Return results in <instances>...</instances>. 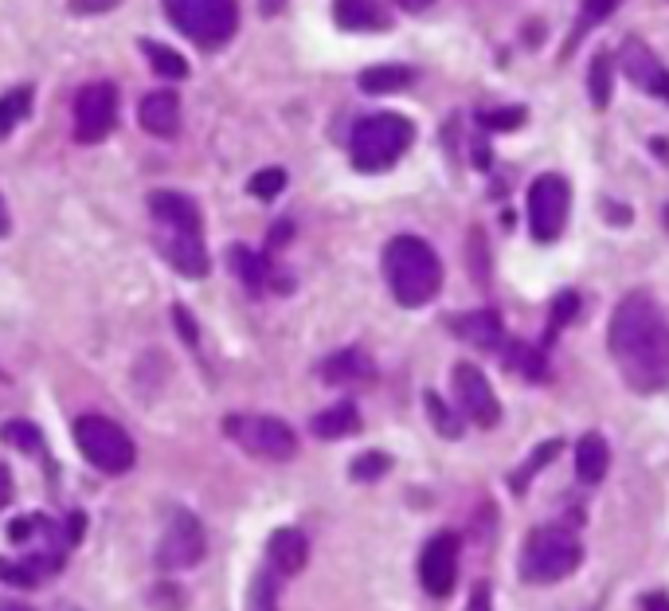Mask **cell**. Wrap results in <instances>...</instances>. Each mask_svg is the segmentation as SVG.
<instances>
[{
  "mask_svg": "<svg viewBox=\"0 0 669 611\" xmlns=\"http://www.w3.org/2000/svg\"><path fill=\"white\" fill-rule=\"evenodd\" d=\"M357 427H360L357 404H333V408L317 412L310 420V431L317 439H345V435H353Z\"/></svg>",
  "mask_w": 669,
  "mask_h": 611,
  "instance_id": "44dd1931",
  "label": "cell"
},
{
  "mask_svg": "<svg viewBox=\"0 0 669 611\" xmlns=\"http://www.w3.org/2000/svg\"><path fill=\"white\" fill-rule=\"evenodd\" d=\"M141 51H145V59L153 63L157 75H165V79H184V75H188V59H184L180 51H173V47L141 40Z\"/></svg>",
  "mask_w": 669,
  "mask_h": 611,
  "instance_id": "4316f807",
  "label": "cell"
},
{
  "mask_svg": "<svg viewBox=\"0 0 669 611\" xmlns=\"http://www.w3.org/2000/svg\"><path fill=\"white\" fill-rule=\"evenodd\" d=\"M44 525V517H16L12 525H8V537L16 541V545H24V541H32L36 537V529Z\"/></svg>",
  "mask_w": 669,
  "mask_h": 611,
  "instance_id": "f35d334b",
  "label": "cell"
},
{
  "mask_svg": "<svg viewBox=\"0 0 669 611\" xmlns=\"http://www.w3.org/2000/svg\"><path fill=\"white\" fill-rule=\"evenodd\" d=\"M12 494H16V482H12V470H8V467H4V463H0V510H4L8 502H12Z\"/></svg>",
  "mask_w": 669,
  "mask_h": 611,
  "instance_id": "7bdbcfd3",
  "label": "cell"
},
{
  "mask_svg": "<svg viewBox=\"0 0 669 611\" xmlns=\"http://www.w3.org/2000/svg\"><path fill=\"white\" fill-rule=\"evenodd\" d=\"M204 553H208L204 525L188 510H173L169 525H165V537H161V549H157L161 568H192V564L204 561Z\"/></svg>",
  "mask_w": 669,
  "mask_h": 611,
  "instance_id": "9c48e42d",
  "label": "cell"
},
{
  "mask_svg": "<svg viewBox=\"0 0 669 611\" xmlns=\"http://www.w3.org/2000/svg\"><path fill=\"white\" fill-rule=\"evenodd\" d=\"M223 431L255 459H267V463H286L294 459L298 451V435L294 427L274 416H227L223 420Z\"/></svg>",
  "mask_w": 669,
  "mask_h": 611,
  "instance_id": "52a82bcc",
  "label": "cell"
},
{
  "mask_svg": "<svg viewBox=\"0 0 669 611\" xmlns=\"http://www.w3.org/2000/svg\"><path fill=\"white\" fill-rule=\"evenodd\" d=\"M587 91H591V106L595 110H607L611 94H615V63L607 51H599L591 59V71H587Z\"/></svg>",
  "mask_w": 669,
  "mask_h": 611,
  "instance_id": "cb8c5ba5",
  "label": "cell"
},
{
  "mask_svg": "<svg viewBox=\"0 0 669 611\" xmlns=\"http://www.w3.org/2000/svg\"><path fill=\"white\" fill-rule=\"evenodd\" d=\"M32 110V91L28 87H16V91L0 94V138L12 134Z\"/></svg>",
  "mask_w": 669,
  "mask_h": 611,
  "instance_id": "f1b7e54d",
  "label": "cell"
},
{
  "mask_svg": "<svg viewBox=\"0 0 669 611\" xmlns=\"http://www.w3.org/2000/svg\"><path fill=\"white\" fill-rule=\"evenodd\" d=\"M403 87H411V67H403V63H380V67L360 71L364 94H396Z\"/></svg>",
  "mask_w": 669,
  "mask_h": 611,
  "instance_id": "603a6c76",
  "label": "cell"
},
{
  "mask_svg": "<svg viewBox=\"0 0 669 611\" xmlns=\"http://www.w3.org/2000/svg\"><path fill=\"white\" fill-rule=\"evenodd\" d=\"M247 611H278L274 608V580H270V572L255 576L251 596H247Z\"/></svg>",
  "mask_w": 669,
  "mask_h": 611,
  "instance_id": "8d00e7d4",
  "label": "cell"
},
{
  "mask_svg": "<svg viewBox=\"0 0 669 611\" xmlns=\"http://www.w3.org/2000/svg\"><path fill=\"white\" fill-rule=\"evenodd\" d=\"M0 580L12 584V588H36L40 572H36L32 561H8V557H0Z\"/></svg>",
  "mask_w": 669,
  "mask_h": 611,
  "instance_id": "1f68e13d",
  "label": "cell"
},
{
  "mask_svg": "<svg viewBox=\"0 0 669 611\" xmlns=\"http://www.w3.org/2000/svg\"><path fill=\"white\" fill-rule=\"evenodd\" d=\"M423 404H427V416H431L435 431H439L443 439H462L466 423H462V416H458L454 408H446V400L439 392H423Z\"/></svg>",
  "mask_w": 669,
  "mask_h": 611,
  "instance_id": "83f0119b",
  "label": "cell"
},
{
  "mask_svg": "<svg viewBox=\"0 0 669 611\" xmlns=\"http://www.w3.org/2000/svg\"><path fill=\"white\" fill-rule=\"evenodd\" d=\"M75 443H79L83 459H87L90 467L102 470V474H126L137 459L134 439L114 420H106V416H83V420H75Z\"/></svg>",
  "mask_w": 669,
  "mask_h": 611,
  "instance_id": "8992f818",
  "label": "cell"
},
{
  "mask_svg": "<svg viewBox=\"0 0 669 611\" xmlns=\"http://www.w3.org/2000/svg\"><path fill=\"white\" fill-rule=\"evenodd\" d=\"M525 122V106H505V110H482L478 114V126L482 130H517Z\"/></svg>",
  "mask_w": 669,
  "mask_h": 611,
  "instance_id": "836d02e7",
  "label": "cell"
},
{
  "mask_svg": "<svg viewBox=\"0 0 669 611\" xmlns=\"http://www.w3.org/2000/svg\"><path fill=\"white\" fill-rule=\"evenodd\" d=\"M611 467V451H607V439L603 435H583L576 443V470H580L583 482H603V474Z\"/></svg>",
  "mask_w": 669,
  "mask_h": 611,
  "instance_id": "7402d4cb",
  "label": "cell"
},
{
  "mask_svg": "<svg viewBox=\"0 0 669 611\" xmlns=\"http://www.w3.org/2000/svg\"><path fill=\"white\" fill-rule=\"evenodd\" d=\"M137 118H141V130L153 134V138H173L180 130V98L173 91H153L141 98L137 106Z\"/></svg>",
  "mask_w": 669,
  "mask_h": 611,
  "instance_id": "9a60e30c",
  "label": "cell"
},
{
  "mask_svg": "<svg viewBox=\"0 0 669 611\" xmlns=\"http://www.w3.org/2000/svg\"><path fill=\"white\" fill-rule=\"evenodd\" d=\"M556 451H560V439H548V443H540V447L533 451V459L521 467V474H517V478H509V486H513V490H525V482H529V478L536 474V467H540V463H548Z\"/></svg>",
  "mask_w": 669,
  "mask_h": 611,
  "instance_id": "d590c367",
  "label": "cell"
},
{
  "mask_svg": "<svg viewBox=\"0 0 669 611\" xmlns=\"http://www.w3.org/2000/svg\"><path fill=\"white\" fill-rule=\"evenodd\" d=\"M333 20L345 32H380L388 28V16L376 0H333Z\"/></svg>",
  "mask_w": 669,
  "mask_h": 611,
  "instance_id": "ffe728a7",
  "label": "cell"
},
{
  "mask_svg": "<svg viewBox=\"0 0 669 611\" xmlns=\"http://www.w3.org/2000/svg\"><path fill=\"white\" fill-rule=\"evenodd\" d=\"M505 369L509 373H525L529 380H544L548 376V365H544V353L525 345V341H509L505 345Z\"/></svg>",
  "mask_w": 669,
  "mask_h": 611,
  "instance_id": "d4e9b609",
  "label": "cell"
},
{
  "mask_svg": "<svg viewBox=\"0 0 669 611\" xmlns=\"http://www.w3.org/2000/svg\"><path fill=\"white\" fill-rule=\"evenodd\" d=\"M646 611H669L666 596H646Z\"/></svg>",
  "mask_w": 669,
  "mask_h": 611,
  "instance_id": "7dc6e473",
  "label": "cell"
},
{
  "mask_svg": "<svg viewBox=\"0 0 669 611\" xmlns=\"http://www.w3.org/2000/svg\"><path fill=\"white\" fill-rule=\"evenodd\" d=\"M583 561L580 537L564 525H536L521 549V576L529 584H556L572 576Z\"/></svg>",
  "mask_w": 669,
  "mask_h": 611,
  "instance_id": "3957f363",
  "label": "cell"
},
{
  "mask_svg": "<svg viewBox=\"0 0 669 611\" xmlns=\"http://www.w3.org/2000/svg\"><path fill=\"white\" fill-rule=\"evenodd\" d=\"M4 439H8L12 447L28 451V455H44V431H40L36 423H28V420L4 423Z\"/></svg>",
  "mask_w": 669,
  "mask_h": 611,
  "instance_id": "f546056e",
  "label": "cell"
},
{
  "mask_svg": "<svg viewBox=\"0 0 669 611\" xmlns=\"http://www.w3.org/2000/svg\"><path fill=\"white\" fill-rule=\"evenodd\" d=\"M227 263H231V271L247 282L251 290H263V282H267V263H263V255H255L251 247L235 243V247H227Z\"/></svg>",
  "mask_w": 669,
  "mask_h": 611,
  "instance_id": "484cf974",
  "label": "cell"
},
{
  "mask_svg": "<svg viewBox=\"0 0 669 611\" xmlns=\"http://www.w3.org/2000/svg\"><path fill=\"white\" fill-rule=\"evenodd\" d=\"M122 0H71V12L75 16H102V12H110V8H118Z\"/></svg>",
  "mask_w": 669,
  "mask_h": 611,
  "instance_id": "ab89813d",
  "label": "cell"
},
{
  "mask_svg": "<svg viewBox=\"0 0 669 611\" xmlns=\"http://www.w3.org/2000/svg\"><path fill=\"white\" fill-rule=\"evenodd\" d=\"M603 216H607V220H615V224H630V212L619 208V204H611V200L603 204Z\"/></svg>",
  "mask_w": 669,
  "mask_h": 611,
  "instance_id": "ee69618b",
  "label": "cell"
},
{
  "mask_svg": "<svg viewBox=\"0 0 669 611\" xmlns=\"http://www.w3.org/2000/svg\"><path fill=\"white\" fill-rule=\"evenodd\" d=\"M619 63H623V75L638 87V91L654 94V98H666L669 102V71L658 63V55L642 44L638 36H630V40L623 44Z\"/></svg>",
  "mask_w": 669,
  "mask_h": 611,
  "instance_id": "4fadbf2b",
  "label": "cell"
},
{
  "mask_svg": "<svg viewBox=\"0 0 669 611\" xmlns=\"http://www.w3.org/2000/svg\"><path fill=\"white\" fill-rule=\"evenodd\" d=\"M396 4H400L403 12H427L435 0H396Z\"/></svg>",
  "mask_w": 669,
  "mask_h": 611,
  "instance_id": "f6af8a7d",
  "label": "cell"
},
{
  "mask_svg": "<svg viewBox=\"0 0 669 611\" xmlns=\"http://www.w3.org/2000/svg\"><path fill=\"white\" fill-rule=\"evenodd\" d=\"M384 470H388V455H380V451H368V455L353 459V478L357 482H376Z\"/></svg>",
  "mask_w": 669,
  "mask_h": 611,
  "instance_id": "74e56055",
  "label": "cell"
},
{
  "mask_svg": "<svg viewBox=\"0 0 669 611\" xmlns=\"http://www.w3.org/2000/svg\"><path fill=\"white\" fill-rule=\"evenodd\" d=\"M572 208V188L560 173H544L529 185V228L536 243H556Z\"/></svg>",
  "mask_w": 669,
  "mask_h": 611,
  "instance_id": "ba28073f",
  "label": "cell"
},
{
  "mask_svg": "<svg viewBox=\"0 0 669 611\" xmlns=\"http://www.w3.org/2000/svg\"><path fill=\"white\" fill-rule=\"evenodd\" d=\"M454 392H458V404L470 420L478 427H493L501 420V404H497V392L490 388V380L482 376V369L474 365H454Z\"/></svg>",
  "mask_w": 669,
  "mask_h": 611,
  "instance_id": "7c38bea8",
  "label": "cell"
},
{
  "mask_svg": "<svg viewBox=\"0 0 669 611\" xmlns=\"http://www.w3.org/2000/svg\"><path fill=\"white\" fill-rule=\"evenodd\" d=\"M161 251H165V259L177 267L180 275H188V279H204L208 275V251H204L200 235H165Z\"/></svg>",
  "mask_w": 669,
  "mask_h": 611,
  "instance_id": "e0dca14e",
  "label": "cell"
},
{
  "mask_svg": "<svg viewBox=\"0 0 669 611\" xmlns=\"http://www.w3.org/2000/svg\"><path fill=\"white\" fill-rule=\"evenodd\" d=\"M619 8V0H583V16H580V24L572 28V36H568V44H580L583 36L595 28V24H603L611 12Z\"/></svg>",
  "mask_w": 669,
  "mask_h": 611,
  "instance_id": "4dcf8cb0",
  "label": "cell"
},
{
  "mask_svg": "<svg viewBox=\"0 0 669 611\" xmlns=\"http://www.w3.org/2000/svg\"><path fill=\"white\" fill-rule=\"evenodd\" d=\"M247 188H251V196H259V200H274V196L286 188V169H259Z\"/></svg>",
  "mask_w": 669,
  "mask_h": 611,
  "instance_id": "e575fe53",
  "label": "cell"
},
{
  "mask_svg": "<svg viewBox=\"0 0 669 611\" xmlns=\"http://www.w3.org/2000/svg\"><path fill=\"white\" fill-rule=\"evenodd\" d=\"M165 12L173 20V28L200 47L227 44L239 28L235 0H165Z\"/></svg>",
  "mask_w": 669,
  "mask_h": 611,
  "instance_id": "5b68a950",
  "label": "cell"
},
{
  "mask_svg": "<svg viewBox=\"0 0 669 611\" xmlns=\"http://www.w3.org/2000/svg\"><path fill=\"white\" fill-rule=\"evenodd\" d=\"M282 8H286V0H259V12H263V16H278Z\"/></svg>",
  "mask_w": 669,
  "mask_h": 611,
  "instance_id": "bcb514c9",
  "label": "cell"
},
{
  "mask_svg": "<svg viewBox=\"0 0 669 611\" xmlns=\"http://www.w3.org/2000/svg\"><path fill=\"white\" fill-rule=\"evenodd\" d=\"M454 580H458V537L435 533L427 541V549L419 553V584L427 588V596L443 600V596H450Z\"/></svg>",
  "mask_w": 669,
  "mask_h": 611,
  "instance_id": "8fae6325",
  "label": "cell"
},
{
  "mask_svg": "<svg viewBox=\"0 0 669 611\" xmlns=\"http://www.w3.org/2000/svg\"><path fill=\"white\" fill-rule=\"evenodd\" d=\"M384 279L392 286L396 302L415 310V306H427L439 286H443V263L439 255L431 251L427 239L419 235H396L388 247H384Z\"/></svg>",
  "mask_w": 669,
  "mask_h": 611,
  "instance_id": "7a4b0ae2",
  "label": "cell"
},
{
  "mask_svg": "<svg viewBox=\"0 0 669 611\" xmlns=\"http://www.w3.org/2000/svg\"><path fill=\"white\" fill-rule=\"evenodd\" d=\"M662 224H666V228H669V204H666V208H662Z\"/></svg>",
  "mask_w": 669,
  "mask_h": 611,
  "instance_id": "816d5d0a",
  "label": "cell"
},
{
  "mask_svg": "<svg viewBox=\"0 0 669 611\" xmlns=\"http://www.w3.org/2000/svg\"><path fill=\"white\" fill-rule=\"evenodd\" d=\"M118 122V91L110 83H87L75 98V138L102 141Z\"/></svg>",
  "mask_w": 669,
  "mask_h": 611,
  "instance_id": "30bf717a",
  "label": "cell"
},
{
  "mask_svg": "<svg viewBox=\"0 0 669 611\" xmlns=\"http://www.w3.org/2000/svg\"><path fill=\"white\" fill-rule=\"evenodd\" d=\"M450 329L466 341V345H474V349H497L501 341H505V329H501V318L493 314V310H470V314H458Z\"/></svg>",
  "mask_w": 669,
  "mask_h": 611,
  "instance_id": "ac0fdd59",
  "label": "cell"
},
{
  "mask_svg": "<svg viewBox=\"0 0 669 611\" xmlns=\"http://www.w3.org/2000/svg\"><path fill=\"white\" fill-rule=\"evenodd\" d=\"M576 314H580V298H576L572 290L556 294V302H552V326H548V337H544V345H548V341H552V337H556L560 329L568 326V322H572Z\"/></svg>",
  "mask_w": 669,
  "mask_h": 611,
  "instance_id": "d6a6232c",
  "label": "cell"
},
{
  "mask_svg": "<svg viewBox=\"0 0 669 611\" xmlns=\"http://www.w3.org/2000/svg\"><path fill=\"white\" fill-rule=\"evenodd\" d=\"M8 228H12V224H8V208H4V200H0V235H8Z\"/></svg>",
  "mask_w": 669,
  "mask_h": 611,
  "instance_id": "f907efd6",
  "label": "cell"
},
{
  "mask_svg": "<svg viewBox=\"0 0 669 611\" xmlns=\"http://www.w3.org/2000/svg\"><path fill=\"white\" fill-rule=\"evenodd\" d=\"M466 611H493L490 588H486V584H478V588L470 592V604H466Z\"/></svg>",
  "mask_w": 669,
  "mask_h": 611,
  "instance_id": "b9f144b4",
  "label": "cell"
},
{
  "mask_svg": "<svg viewBox=\"0 0 669 611\" xmlns=\"http://www.w3.org/2000/svg\"><path fill=\"white\" fill-rule=\"evenodd\" d=\"M415 138V126L403 118V114H372L357 122L353 130V169L357 173H384L388 165H396L407 145Z\"/></svg>",
  "mask_w": 669,
  "mask_h": 611,
  "instance_id": "277c9868",
  "label": "cell"
},
{
  "mask_svg": "<svg viewBox=\"0 0 669 611\" xmlns=\"http://www.w3.org/2000/svg\"><path fill=\"white\" fill-rule=\"evenodd\" d=\"M149 212L169 228V232L180 235H200V208L196 200H188L184 192H153L149 196Z\"/></svg>",
  "mask_w": 669,
  "mask_h": 611,
  "instance_id": "5bb4252c",
  "label": "cell"
},
{
  "mask_svg": "<svg viewBox=\"0 0 669 611\" xmlns=\"http://www.w3.org/2000/svg\"><path fill=\"white\" fill-rule=\"evenodd\" d=\"M321 376H325L329 384H364V380L376 376V365H372V357H368L364 349H341V353L325 357Z\"/></svg>",
  "mask_w": 669,
  "mask_h": 611,
  "instance_id": "d6986e66",
  "label": "cell"
},
{
  "mask_svg": "<svg viewBox=\"0 0 669 611\" xmlns=\"http://www.w3.org/2000/svg\"><path fill=\"white\" fill-rule=\"evenodd\" d=\"M267 557L282 576H298L310 561V541L298 529H274L267 541Z\"/></svg>",
  "mask_w": 669,
  "mask_h": 611,
  "instance_id": "2e32d148",
  "label": "cell"
},
{
  "mask_svg": "<svg viewBox=\"0 0 669 611\" xmlns=\"http://www.w3.org/2000/svg\"><path fill=\"white\" fill-rule=\"evenodd\" d=\"M607 345H611V357H615L623 380L634 392L669 388V322L662 306L646 290H634L619 302Z\"/></svg>",
  "mask_w": 669,
  "mask_h": 611,
  "instance_id": "6da1fadb",
  "label": "cell"
},
{
  "mask_svg": "<svg viewBox=\"0 0 669 611\" xmlns=\"http://www.w3.org/2000/svg\"><path fill=\"white\" fill-rule=\"evenodd\" d=\"M173 318H177V329L180 337L188 341V345H196V326H192V314L184 310V306H173Z\"/></svg>",
  "mask_w": 669,
  "mask_h": 611,
  "instance_id": "60d3db41",
  "label": "cell"
},
{
  "mask_svg": "<svg viewBox=\"0 0 669 611\" xmlns=\"http://www.w3.org/2000/svg\"><path fill=\"white\" fill-rule=\"evenodd\" d=\"M0 611H32L28 604H16V600H0Z\"/></svg>",
  "mask_w": 669,
  "mask_h": 611,
  "instance_id": "681fc988",
  "label": "cell"
},
{
  "mask_svg": "<svg viewBox=\"0 0 669 611\" xmlns=\"http://www.w3.org/2000/svg\"><path fill=\"white\" fill-rule=\"evenodd\" d=\"M286 235H290V224H278L274 235H270V243H286Z\"/></svg>",
  "mask_w": 669,
  "mask_h": 611,
  "instance_id": "c3c4849f",
  "label": "cell"
}]
</instances>
